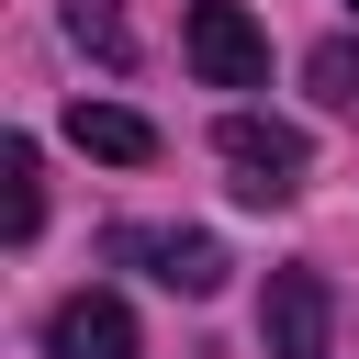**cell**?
<instances>
[{
    "mask_svg": "<svg viewBox=\"0 0 359 359\" xmlns=\"http://www.w3.org/2000/svg\"><path fill=\"white\" fill-rule=\"evenodd\" d=\"M180 45H191V67H202L213 90H258V79H269V34H258L236 0H191Z\"/></svg>",
    "mask_w": 359,
    "mask_h": 359,
    "instance_id": "6da1fadb",
    "label": "cell"
},
{
    "mask_svg": "<svg viewBox=\"0 0 359 359\" xmlns=\"http://www.w3.org/2000/svg\"><path fill=\"white\" fill-rule=\"evenodd\" d=\"M224 168H236V191L247 202H292L303 191V135L292 123H269V112H224Z\"/></svg>",
    "mask_w": 359,
    "mask_h": 359,
    "instance_id": "7a4b0ae2",
    "label": "cell"
},
{
    "mask_svg": "<svg viewBox=\"0 0 359 359\" xmlns=\"http://www.w3.org/2000/svg\"><path fill=\"white\" fill-rule=\"evenodd\" d=\"M112 258L123 269H146V280H168V292H224V247L213 236H180V224H112Z\"/></svg>",
    "mask_w": 359,
    "mask_h": 359,
    "instance_id": "3957f363",
    "label": "cell"
},
{
    "mask_svg": "<svg viewBox=\"0 0 359 359\" xmlns=\"http://www.w3.org/2000/svg\"><path fill=\"white\" fill-rule=\"evenodd\" d=\"M258 337H269V359H325V337H337V292H325V269H269Z\"/></svg>",
    "mask_w": 359,
    "mask_h": 359,
    "instance_id": "277c9868",
    "label": "cell"
},
{
    "mask_svg": "<svg viewBox=\"0 0 359 359\" xmlns=\"http://www.w3.org/2000/svg\"><path fill=\"white\" fill-rule=\"evenodd\" d=\"M45 359H135V314L112 292H67L45 325Z\"/></svg>",
    "mask_w": 359,
    "mask_h": 359,
    "instance_id": "5b68a950",
    "label": "cell"
},
{
    "mask_svg": "<svg viewBox=\"0 0 359 359\" xmlns=\"http://www.w3.org/2000/svg\"><path fill=\"white\" fill-rule=\"evenodd\" d=\"M67 135H79L90 157H112V168H146V157H157V123H146V112H123V101H79V112H67Z\"/></svg>",
    "mask_w": 359,
    "mask_h": 359,
    "instance_id": "8992f818",
    "label": "cell"
},
{
    "mask_svg": "<svg viewBox=\"0 0 359 359\" xmlns=\"http://www.w3.org/2000/svg\"><path fill=\"white\" fill-rule=\"evenodd\" d=\"M34 224H45V180H34V146L11 135V146H0V236L22 247Z\"/></svg>",
    "mask_w": 359,
    "mask_h": 359,
    "instance_id": "52a82bcc",
    "label": "cell"
},
{
    "mask_svg": "<svg viewBox=\"0 0 359 359\" xmlns=\"http://www.w3.org/2000/svg\"><path fill=\"white\" fill-rule=\"evenodd\" d=\"M67 34H79L101 67H135V22H123V0H67Z\"/></svg>",
    "mask_w": 359,
    "mask_h": 359,
    "instance_id": "ba28073f",
    "label": "cell"
},
{
    "mask_svg": "<svg viewBox=\"0 0 359 359\" xmlns=\"http://www.w3.org/2000/svg\"><path fill=\"white\" fill-rule=\"evenodd\" d=\"M314 90L359 112V45H314Z\"/></svg>",
    "mask_w": 359,
    "mask_h": 359,
    "instance_id": "9c48e42d",
    "label": "cell"
},
{
    "mask_svg": "<svg viewBox=\"0 0 359 359\" xmlns=\"http://www.w3.org/2000/svg\"><path fill=\"white\" fill-rule=\"evenodd\" d=\"M348 11H359V0H348Z\"/></svg>",
    "mask_w": 359,
    "mask_h": 359,
    "instance_id": "30bf717a",
    "label": "cell"
}]
</instances>
